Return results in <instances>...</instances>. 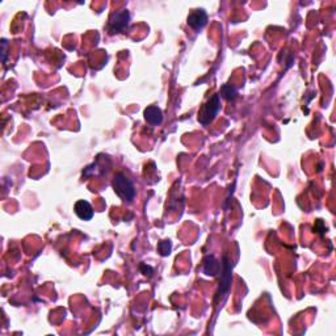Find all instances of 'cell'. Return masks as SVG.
I'll return each mask as SVG.
<instances>
[{"instance_id":"cell-1","label":"cell","mask_w":336,"mask_h":336,"mask_svg":"<svg viewBox=\"0 0 336 336\" xmlns=\"http://www.w3.org/2000/svg\"><path fill=\"white\" fill-rule=\"evenodd\" d=\"M113 189L116 192L123 201L131 202L135 197V188L130 180L126 176L118 172L113 179Z\"/></svg>"},{"instance_id":"cell-2","label":"cell","mask_w":336,"mask_h":336,"mask_svg":"<svg viewBox=\"0 0 336 336\" xmlns=\"http://www.w3.org/2000/svg\"><path fill=\"white\" fill-rule=\"evenodd\" d=\"M221 109V96L220 95H214L206 101L204 107L201 108L200 113H198V121L201 125L206 126L209 125L212 121L216 118V116L218 114Z\"/></svg>"},{"instance_id":"cell-3","label":"cell","mask_w":336,"mask_h":336,"mask_svg":"<svg viewBox=\"0 0 336 336\" xmlns=\"http://www.w3.org/2000/svg\"><path fill=\"white\" fill-rule=\"evenodd\" d=\"M129 21H130V13H129L127 9L113 12L112 15H111V17H109L108 23L109 32L112 34L122 32V30L129 25Z\"/></svg>"},{"instance_id":"cell-4","label":"cell","mask_w":336,"mask_h":336,"mask_svg":"<svg viewBox=\"0 0 336 336\" xmlns=\"http://www.w3.org/2000/svg\"><path fill=\"white\" fill-rule=\"evenodd\" d=\"M232 268L231 264L228 262L227 256H224L222 259V265H221V286H220V295L228 293L231 288L232 280Z\"/></svg>"},{"instance_id":"cell-5","label":"cell","mask_w":336,"mask_h":336,"mask_svg":"<svg viewBox=\"0 0 336 336\" xmlns=\"http://www.w3.org/2000/svg\"><path fill=\"white\" fill-rule=\"evenodd\" d=\"M187 23L194 30H200L208 23V15L204 9H194L188 16Z\"/></svg>"},{"instance_id":"cell-6","label":"cell","mask_w":336,"mask_h":336,"mask_svg":"<svg viewBox=\"0 0 336 336\" xmlns=\"http://www.w3.org/2000/svg\"><path fill=\"white\" fill-rule=\"evenodd\" d=\"M74 209L76 216L83 221H90L94 217V209H92L90 202L86 201V200H79V201H76Z\"/></svg>"},{"instance_id":"cell-7","label":"cell","mask_w":336,"mask_h":336,"mask_svg":"<svg viewBox=\"0 0 336 336\" xmlns=\"http://www.w3.org/2000/svg\"><path fill=\"white\" fill-rule=\"evenodd\" d=\"M145 120L151 126H158L163 122V113L161 108H158L157 105H151L149 108L145 109Z\"/></svg>"},{"instance_id":"cell-8","label":"cell","mask_w":336,"mask_h":336,"mask_svg":"<svg viewBox=\"0 0 336 336\" xmlns=\"http://www.w3.org/2000/svg\"><path fill=\"white\" fill-rule=\"evenodd\" d=\"M202 271L206 276H217L221 271L220 262L214 258L213 255H208L204 259V265H202Z\"/></svg>"},{"instance_id":"cell-9","label":"cell","mask_w":336,"mask_h":336,"mask_svg":"<svg viewBox=\"0 0 336 336\" xmlns=\"http://www.w3.org/2000/svg\"><path fill=\"white\" fill-rule=\"evenodd\" d=\"M221 94H222V96H224L226 100H234L236 97V95H238V92H236V90L231 86V84H224V86L222 87V90H221Z\"/></svg>"},{"instance_id":"cell-10","label":"cell","mask_w":336,"mask_h":336,"mask_svg":"<svg viewBox=\"0 0 336 336\" xmlns=\"http://www.w3.org/2000/svg\"><path fill=\"white\" fill-rule=\"evenodd\" d=\"M158 250H159L162 256H168V255L171 254V250H172L171 242H169V240H163V242L159 243Z\"/></svg>"},{"instance_id":"cell-11","label":"cell","mask_w":336,"mask_h":336,"mask_svg":"<svg viewBox=\"0 0 336 336\" xmlns=\"http://www.w3.org/2000/svg\"><path fill=\"white\" fill-rule=\"evenodd\" d=\"M1 45H3V50H1V56H3V63L7 62V40H1Z\"/></svg>"},{"instance_id":"cell-12","label":"cell","mask_w":336,"mask_h":336,"mask_svg":"<svg viewBox=\"0 0 336 336\" xmlns=\"http://www.w3.org/2000/svg\"><path fill=\"white\" fill-rule=\"evenodd\" d=\"M141 271L143 272V275H146V276H151L154 272V269L151 268V267H146V264H141Z\"/></svg>"}]
</instances>
